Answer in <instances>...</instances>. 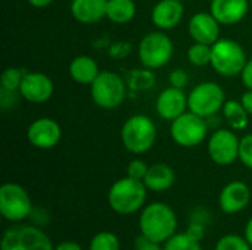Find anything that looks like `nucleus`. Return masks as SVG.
<instances>
[{
  "instance_id": "obj_34",
  "label": "nucleus",
  "mask_w": 252,
  "mask_h": 250,
  "mask_svg": "<svg viewBox=\"0 0 252 250\" xmlns=\"http://www.w3.org/2000/svg\"><path fill=\"white\" fill-rule=\"evenodd\" d=\"M18 94H19V91H9V90L0 88V106H1V111L13 109V106L16 105V100H18Z\"/></svg>"
},
{
  "instance_id": "obj_11",
  "label": "nucleus",
  "mask_w": 252,
  "mask_h": 250,
  "mask_svg": "<svg viewBox=\"0 0 252 250\" xmlns=\"http://www.w3.org/2000/svg\"><path fill=\"white\" fill-rule=\"evenodd\" d=\"M239 143L241 139L232 128L216 130L207 143L208 156L216 165L229 167L239 161Z\"/></svg>"
},
{
  "instance_id": "obj_30",
  "label": "nucleus",
  "mask_w": 252,
  "mask_h": 250,
  "mask_svg": "<svg viewBox=\"0 0 252 250\" xmlns=\"http://www.w3.org/2000/svg\"><path fill=\"white\" fill-rule=\"evenodd\" d=\"M239 161L244 167L252 169V134H247L239 143Z\"/></svg>"
},
{
  "instance_id": "obj_33",
  "label": "nucleus",
  "mask_w": 252,
  "mask_h": 250,
  "mask_svg": "<svg viewBox=\"0 0 252 250\" xmlns=\"http://www.w3.org/2000/svg\"><path fill=\"white\" fill-rule=\"evenodd\" d=\"M168 81H170V85L173 87H177V88H185L189 83V75L185 69L182 68H177L174 69L170 77H168Z\"/></svg>"
},
{
  "instance_id": "obj_18",
  "label": "nucleus",
  "mask_w": 252,
  "mask_h": 250,
  "mask_svg": "<svg viewBox=\"0 0 252 250\" xmlns=\"http://www.w3.org/2000/svg\"><path fill=\"white\" fill-rule=\"evenodd\" d=\"M251 7L250 0H211L210 12L221 25H236Z\"/></svg>"
},
{
  "instance_id": "obj_25",
  "label": "nucleus",
  "mask_w": 252,
  "mask_h": 250,
  "mask_svg": "<svg viewBox=\"0 0 252 250\" xmlns=\"http://www.w3.org/2000/svg\"><path fill=\"white\" fill-rule=\"evenodd\" d=\"M89 250H121V243L115 233L99 231L92 237Z\"/></svg>"
},
{
  "instance_id": "obj_19",
  "label": "nucleus",
  "mask_w": 252,
  "mask_h": 250,
  "mask_svg": "<svg viewBox=\"0 0 252 250\" xmlns=\"http://www.w3.org/2000/svg\"><path fill=\"white\" fill-rule=\"evenodd\" d=\"M106 6L108 0H72L69 9L77 22L92 25L106 18Z\"/></svg>"
},
{
  "instance_id": "obj_10",
  "label": "nucleus",
  "mask_w": 252,
  "mask_h": 250,
  "mask_svg": "<svg viewBox=\"0 0 252 250\" xmlns=\"http://www.w3.org/2000/svg\"><path fill=\"white\" fill-rule=\"evenodd\" d=\"M34 211L28 192L16 183H4L0 187V214L9 222H21Z\"/></svg>"
},
{
  "instance_id": "obj_7",
  "label": "nucleus",
  "mask_w": 252,
  "mask_h": 250,
  "mask_svg": "<svg viewBox=\"0 0 252 250\" xmlns=\"http://www.w3.org/2000/svg\"><path fill=\"white\" fill-rule=\"evenodd\" d=\"M0 250H55V246L38 227L18 224L3 233Z\"/></svg>"
},
{
  "instance_id": "obj_20",
  "label": "nucleus",
  "mask_w": 252,
  "mask_h": 250,
  "mask_svg": "<svg viewBox=\"0 0 252 250\" xmlns=\"http://www.w3.org/2000/svg\"><path fill=\"white\" fill-rule=\"evenodd\" d=\"M143 183L148 190L162 193L170 190L176 183V172L168 164H154L149 167Z\"/></svg>"
},
{
  "instance_id": "obj_23",
  "label": "nucleus",
  "mask_w": 252,
  "mask_h": 250,
  "mask_svg": "<svg viewBox=\"0 0 252 250\" xmlns=\"http://www.w3.org/2000/svg\"><path fill=\"white\" fill-rule=\"evenodd\" d=\"M223 118L233 131H242L250 124V113L241 103V100H226L223 109Z\"/></svg>"
},
{
  "instance_id": "obj_26",
  "label": "nucleus",
  "mask_w": 252,
  "mask_h": 250,
  "mask_svg": "<svg viewBox=\"0 0 252 250\" xmlns=\"http://www.w3.org/2000/svg\"><path fill=\"white\" fill-rule=\"evenodd\" d=\"M188 59L193 66H207L211 63V46L195 43L188 49Z\"/></svg>"
},
{
  "instance_id": "obj_38",
  "label": "nucleus",
  "mask_w": 252,
  "mask_h": 250,
  "mask_svg": "<svg viewBox=\"0 0 252 250\" xmlns=\"http://www.w3.org/2000/svg\"><path fill=\"white\" fill-rule=\"evenodd\" d=\"M55 250H83V248L74 240H63L58 246H55Z\"/></svg>"
},
{
  "instance_id": "obj_35",
  "label": "nucleus",
  "mask_w": 252,
  "mask_h": 250,
  "mask_svg": "<svg viewBox=\"0 0 252 250\" xmlns=\"http://www.w3.org/2000/svg\"><path fill=\"white\" fill-rule=\"evenodd\" d=\"M134 250H164V246L145 237L143 234H139L134 240Z\"/></svg>"
},
{
  "instance_id": "obj_40",
  "label": "nucleus",
  "mask_w": 252,
  "mask_h": 250,
  "mask_svg": "<svg viewBox=\"0 0 252 250\" xmlns=\"http://www.w3.org/2000/svg\"><path fill=\"white\" fill-rule=\"evenodd\" d=\"M32 7H37V9H43V7H47L53 3V0H27Z\"/></svg>"
},
{
  "instance_id": "obj_43",
  "label": "nucleus",
  "mask_w": 252,
  "mask_h": 250,
  "mask_svg": "<svg viewBox=\"0 0 252 250\" xmlns=\"http://www.w3.org/2000/svg\"><path fill=\"white\" fill-rule=\"evenodd\" d=\"M182 1H183V0H182Z\"/></svg>"
},
{
  "instance_id": "obj_5",
  "label": "nucleus",
  "mask_w": 252,
  "mask_h": 250,
  "mask_svg": "<svg viewBox=\"0 0 252 250\" xmlns=\"http://www.w3.org/2000/svg\"><path fill=\"white\" fill-rule=\"evenodd\" d=\"M127 81L114 71H100L96 80L90 84V96L94 105L100 109H117L127 96Z\"/></svg>"
},
{
  "instance_id": "obj_17",
  "label": "nucleus",
  "mask_w": 252,
  "mask_h": 250,
  "mask_svg": "<svg viewBox=\"0 0 252 250\" xmlns=\"http://www.w3.org/2000/svg\"><path fill=\"white\" fill-rule=\"evenodd\" d=\"M185 16V6L182 0H159L152 12V24L161 31H170L176 28Z\"/></svg>"
},
{
  "instance_id": "obj_14",
  "label": "nucleus",
  "mask_w": 252,
  "mask_h": 250,
  "mask_svg": "<svg viewBox=\"0 0 252 250\" xmlns=\"http://www.w3.org/2000/svg\"><path fill=\"white\" fill-rule=\"evenodd\" d=\"M155 109L161 119L171 122L183 115L186 111H189L188 94L183 88L170 85L158 94L155 100Z\"/></svg>"
},
{
  "instance_id": "obj_3",
  "label": "nucleus",
  "mask_w": 252,
  "mask_h": 250,
  "mask_svg": "<svg viewBox=\"0 0 252 250\" xmlns=\"http://www.w3.org/2000/svg\"><path fill=\"white\" fill-rule=\"evenodd\" d=\"M157 125L152 118L143 113H136L123 124L121 143L133 155L149 152L157 141Z\"/></svg>"
},
{
  "instance_id": "obj_22",
  "label": "nucleus",
  "mask_w": 252,
  "mask_h": 250,
  "mask_svg": "<svg viewBox=\"0 0 252 250\" xmlns=\"http://www.w3.org/2000/svg\"><path fill=\"white\" fill-rule=\"evenodd\" d=\"M137 12L134 0H108L106 6V18L117 24L124 25L134 19Z\"/></svg>"
},
{
  "instance_id": "obj_1",
  "label": "nucleus",
  "mask_w": 252,
  "mask_h": 250,
  "mask_svg": "<svg viewBox=\"0 0 252 250\" xmlns=\"http://www.w3.org/2000/svg\"><path fill=\"white\" fill-rule=\"evenodd\" d=\"M140 234L164 245L177 233V215L164 202H154L142 209L139 218Z\"/></svg>"
},
{
  "instance_id": "obj_31",
  "label": "nucleus",
  "mask_w": 252,
  "mask_h": 250,
  "mask_svg": "<svg viewBox=\"0 0 252 250\" xmlns=\"http://www.w3.org/2000/svg\"><path fill=\"white\" fill-rule=\"evenodd\" d=\"M131 49L133 47H131L130 43H127V41H117V43H112L108 47V55L112 59L121 60V59H126L131 53Z\"/></svg>"
},
{
  "instance_id": "obj_4",
  "label": "nucleus",
  "mask_w": 252,
  "mask_h": 250,
  "mask_svg": "<svg viewBox=\"0 0 252 250\" xmlns=\"http://www.w3.org/2000/svg\"><path fill=\"white\" fill-rule=\"evenodd\" d=\"M248 57L245 49L235 40L220 38L211 46V66L213 69L226 78L241 75Z\"/></svg>"
},
{
  "instance_id": "obj_6",
  "label": "nucleus",
  "mask_w": 252,
  "mask_h": 250,
  "mask_svg": "<svg viewBox=\"0 0 252 250\" xmlns=\"http://www.w3.org/2000/svg\"><path fill=\"white\" fill-rule=\"evenodd\" d=\"M174 53V44L165 31H151L142 37L137 46V56L142 66L152 71L161 69L170 63Z\"/></svg>"
},
{
  "instance_id": "obj_37",
  "label": "nucleus",
  "mask_w": 252,
  "mask_h": 250,
  "mask_svg": "<svg viewBox=\"0 0 252 250\" xmlns=\"http://www.w3.org/2000/svg\"><path fill=\"white\" fill-rule=\"evenodd\" d=\"M186 233L193 237L195 240H202L204 234H205V225L204 224H198V222H189V227L186 230Z\"/></svg>"
},
{
  "instance_id": "obj_36",
  "label": "nucleus",
  "mask_w": 252,
  "mask_h": 250,
  "mask_svg": "<svg viewBox=\"0 0 252 250\" xmlns=\"http://www.w3.org/2000/svg\"><path fill=\"white\" fill-rule=\"evenodd\" d=\"M241 81L247 90H252V57L248 59L247 65L244 66L241 72Z\"/></svg>"
},
{
  "instance_id": "obj_13",
  "label": "nucleus",
  "mask_w": 252,
  "mask_h": 250,
  "mask_svg": "<svg viewBox=\"0 0 252 250\" xmlns=\"http://www.w3.org/2000/svg\"><path fill=\"white\" fill-rule=\"evenodd\" d=\"M55 91V85L50 77L44 72L32 71L24 75V80L19 87V96L30 103H46L52 99Z\"/></svg>"
},
{
  "instance_id": "obj_28",
  "label": "nucleus",
  "mask_w": 252,
  "mask_h": 250,
  "mask_svg": "<svg viewBox=\"0 0 252 250\" xmlns=\"http://www.w3.org/2000/svg\"><path fill=\"white\" fill-rule=\"evenodd\" d=\"M27 71L15 66H9L3 71L1 78H0V88L9 90V91H19L21 83L24 80V75Z\"/></svg>"
},
{
  "instance_id": "obj_39",
  "label": "nucleus",
  "mask_w": 252,
  "mask_h": 250,
  "mask_svg": "<svg viewBox=\"0 0 252 250\" xmlns=\"http://www.w3.org/2000/svg\"><path fill=\"white\" fill-rule=\"evenodd\" d=\"M241 103L244 105V108L247 109V112L252 116V90H247V91L242 94Z\"/></svg>"
},
{
  "instance_id": "obj_15",
  "label": "nucleus",
  "mask_w": 252,
  "mask_h": 250,
  "mask_svg": "<svg viewBox=\"0 0 252 250\" xmlns=\"http://www.w3.org/2000/svg\"><path fill=\"white\" fill-rule=\"evenodd\" d=\"M251 202V189L247 183L235 180L227 183L219 194V208L227 215L242 212Z\"/></svg>"
},
{
  "instance_id": "obj_16",
  "label": "nucleus",
  "mask_w": 252,
  "mask_h": 250,
  "mask_svg": "<svg viewBox=\"0 0 252 250\" xmlns=\"http://www.w3.org/2000/svg\"><path fill=\"white\" fill-rule=\"evenodd\" d=\"M220 27L221 24L211 12H198L189 19L188 32L195 43L213 46L220 40Z\"/></svg>"
},
{
  "instance_id": "obj_9",
  "label": "nucleus",
  "mask_w": 252,
  "mask_h": 250,
  "mask_svg": "<svg viewBox=\"0 0 252 250\" xmlns=\"http://www.w3.org/2000/svg\"><path fill=\"white\" fill-rule=\"evenodd\" d=\"M170 136L173 141L180 147H196L208 136L207 118H202L190 111H186L183 115L171 121Z\"/></svg>"
},
{
  "instance_id": "obj_42",
  "label": "nucleus",
  "mask_w": 252,
  "mask_h": 250,
  "mask_svg": "<svg viewBox=\"0 0 252 250\" xmlns=\"http://www.w3.org/2000/svg\"><path fill=\"white\" fill-rule=\"evenodd\" d=\"M250 3H251V7H252V0H250Z\"/></svg>"
},
{
  "instance_id": "obj_12",
  "label": "nucleus",
  "mask_w": 252,
  "mask_h": 250,
  "mask_svg": "<svg viewBox=\"0 0 252 250\" xmlns=\"http://www.w3.org/2000/svg\"><path fill=\"white\" fill-rule=\"evenodd\" d=\"M27 139L35 149H53L62 139V127L53 118L43 116L30 124L27 130Z\"/></svg>"
},
{
  "instance_id": "obj_8",
  "label": "nucleus",
  "mask_w": 252,
  "mask_h": 250,
  "mask_svg": "<svg viewBox=\"0 0 252 250\" xmlns=\"http://www.w3.org/2000/svg\"><path fill=\"white\" fill-rule=\"evenodd\" d=\"M226 103V93L223 87L214 81H204L195 85L188 94L189 111L202 116L213 118Z\"/></svg>"
},
{
  "instance_id": "obj_21",
  "label": "nucleus",
  "mask_w": 252,
  "mask_h": 250,
  "mask_svg": "<svg viewBox=\"0 0 252 250\" xmlns=\"http://www.w3.org/2000/svg\"><path fill=\"white\" fill-rule=\"evenodd\" d=\"M68 72H69L71 80L75 81L77 84L90 85L96 80V77L100 74V69L92 56L78 55L71 60Z\"/></svg>"
},
{
  "instance_id": "obj_41",
  "label": "nucleus",
  "mask_w": 252,
  "mask_h": 250,
  "mask_svg": "<svg viewBox=\"0 0 252 250\" xmlns=\"http://www.w3.org/2000/svg\"><path fill=\"white\" fill-rule=\"evenodd\" d=\"M244 237L247 239V242L251 245L252 248V217L248 220L247 225H245V230H244Z\"/></svg>"
},
{
  "instance_id": "obj_24",
  "label": "nucleus",
  "mask_w": 252,
  "mask_h": 250,
  "mask_svg": "<svg viewBox=\"0 0 252 250\" xmlns=\"http://www.w3.org/2000/svg\"><path fill=\"white\" fill-rule=\"evenodd\" d=\"M155 74L152 69L149 68H139V69H133L128 77H127V85L128 88L134 90V91H145L149 90L155 85Z\"/></svg>"
},
{
  "instance_id": "obj_32",
  "label": "nucleus",
  "mask_w": 252,
  "mask_h": 250,
  "mask_svg": "<svg viewBox=\"0 0 252 250\" xmlns=\"http://www.w3.org/2000/svg\"><path fill=\"white\" fill-rule=\"evenodd\" d=\"M149 169V165L142 161V159H133L128 165H127V175L136 180H142L145 178L146 172Z\"/></svg>"
},
{
  "instance_id": "obj_29",
  "label": "nucleus",
  "mask_w": 252,
  "mask_h": 250,
  "mask_svg": "<svg viewBox=\"0 0 252 250\" xmlns=\"http://www.w3.org/2000/svg\"><path fill=\"white\" fill-rule=\"evenodd\" d=\"M214 250H252V248L244 236L226 234L217 240Z\"/></svg>"
},
{
  "instance_id": "obj_2",
  "label": "nucleus",
  "mask_w": 252,
  "mask_h": 250,
  "mask_svg": "<svg viewBox=\"0 0 252 250\" xmlns=\"http://www.w3.org/2000/svg\"><path fill=\"white\" fill-rule=\"evenodd\" d=\"M148 189L142 180L128 175L117 180L108 192L109 208L120 215H131L145 208Z\"/></svg>"
},
{
  "instance_id": "obj_27",
  "label": "nucleus",
  "mask_w": 252,
  "mask_h": 250,
  "mask_svg": "<svg viewBox=\"0 0 252 250\" xmlns=\"http://www.w3.org/2000/svg\"><path fill=\"white\" fill-rule=\"evenodd\" d=\"M162 246L164 250H202L199 240H195L188 233H176Z\"/></svg>"
}]
</instances>
